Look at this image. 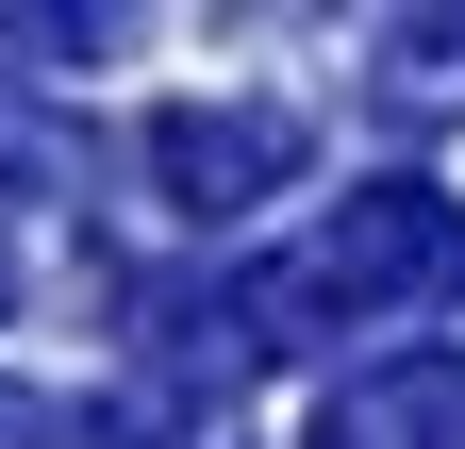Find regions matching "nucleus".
Here are the masks:
<instances>
[{"label":"nucleus","mask_w":465,"mask_h":449,"mask_svg":"<svg viewBox=\"0 0 465 449\" xmlns=\"http://www.w3.org/2000/svg\"><path fill=\"white\" fill-rule=\"evenodd\" d=\"M449 284H465V216L432 184H366V200L300 216V234L232 284V350H332V333H382V316H416Z\"/></svg>","instance_id":"obj_1"},{"label":"nucleus","mask_w":465,"mask_h":449,"mask_svg":"<svg viewBox=\"0 0 465 449\" xmlns=\"http://www.w3.org/2000/svg\"><path fill=\"white\" fill-rule=\"evenodd\" d=\"M150 184H166V216H250V200L300 184V117L282 100H166L150 117Z\"/></svg>","instance_id":"obj_2"},{"label":"nucleus","mask_w":465,"mask_h":449,"mask_svg":"<svg viewBox=\"0 0 465 449\" xmlns=\"http://www.w3.org/2000/svg\"><path fill=\"white\" fill-rule=\"evenodd\" d=\"M316 449H465V350H399L316 416Z\"/></svg>","instance_id":"obj_3"},{"label":"nucleus","mask_w":465,"mask_h":449,"mask_svg":"<svg viewBox=\"0 0 465 449\" xmlns=\"http://www.w3.org/2000/svg\"><path fill=\"white\" fill-rule=\"evenodd\" d=\"M67 449H232V416L200 383H166V400H67Z\"/></svg>","instance_id":"obj_4"},{"label":"nucleus","mask_w":465,"mask_h":449,"mask_svg":"<svg viewBox=\"0 0 465 449\" xmlns=\"http://www.w3.org/2000/svg\"><path fill=\"white\" fill-rule=\"evenodd\" d=\"M0 449H17V400H0Z\"/></svg>","instance_id":"obj_5"}]
</instances>
